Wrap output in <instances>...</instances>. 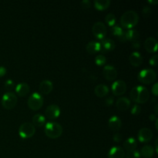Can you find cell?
<instances>
[{"instance_id": "cell-1", "label": "cell", "mask_w": 158, "mask_h": 158, "mask_svg": "<svg viewBox=\"0 0 158 158\" xmlns=\"http://www.w3.org/2000/svg\"><path fill=\"white\" fill-rule=\"evenodd\" d=\"M130 97L133 101L137 104H143L145 103L150 98V94L148 89L143 86H137L132 88Z\"/></svg>"}, {"instance_id": "cell-2", "label": "cell", "mask_w": 158, "mask_h": 158, "mask_svg": "<svg viewBox=\"0 0 158 158\" xmlns=\"http://www.w3.org/2000/svg\"><path fill=\"white\" fill-rule=\"evenodd\" d=\"M138 14L134 10L127 11L120 17V24L126 29H131L134 27L138 23Z\"/></svg>"}, {"instance_id": "cell-3", "label": "cell", "mask_w": 158, "mask_h": 158, "mask_svg": "<svg viewBox=\"0 0 158 158\" xmlns=\"http://www.w3.org/2000/svg\"><path fill=\"white\" fill-rule=\"evenodd\" d=\"M45 134L51 139H56L63 134V127L56 122H49L45 126Z\"/></svg>"}, {"instance_id": "cell-4", "label": "cell", "mask_w": 158, "mask_h": 158, "mask_svg": "<svg viewBox=\"0 0 158 158\" xmlns=\"http://www.w3.org/2000/svg\"><path fill=\"white\" fill-rule=\"evenodd\" d=\"M157 79V73L152 69H142L138 73V80L143 84H151Z\"/></svg>"}, {"instance_id": "cell-5", "label": "cell", "mask_w": 158, "mask_h": 158, "mask_svg": "<svg viewBox=\"0 0 158 158\" xmlns=\"http://www.w3.org/2000/svg\"><path fill=\"white\" fill-rule=\"evenodd\" d=\"M28 106L32 110H38L43 105V97L39 93L31 94L28 100Z\"/></svg>"}, {"instance_id": "cell-6", "label": "cell", "mask_w": 158, "mask_h": 158, "mask_svg": "<svg viewBox=\"0 0 158 158\" xmlns=\"http://www.w3.org/2000/svg\"><path fill=\"white\" fill-rule=\"evenodd\" d=\"M17 103V97L14 93L7 92L2 96V105L6 110H11L15 106Z\"/></svg>"}, {"instance_id": "cell-7", "label": "cell", "mask_w": 158, "mask_h": 158, "mask_svg": "<svg viewBox=\"0 0 158 158\" xmlns=\"http://www.w3.org/2000/svg\"><path fill=\"white\" fill-rule=\"evenodd\" d=\"M35 129L33 124L31 123H23L19 128V134L22 138L28 139L32 137L35 134Z\"/></svg>"}, {"instance_id": "cell-8", "label": "cell", "mask_w": 158, "mask_h": 158, "mask_svg": "<svg viewBox=\"0 0 158 158\" xmlns=\"http://www.w3.org/2000/svg\"><path fill=\"white\" fill-rule=\"evenodd\" d=\"M92 32L94 36L98 40H103L107 33V29L104 23L101 22H97L92 27Z\"/></svg>"}, {"instance_id": "cell-9", "label": "cell", "mask_w": 158, "mask_h": 158, "mask_svg": "<svg viewBox=\"0 0 158 158\" xmlns=\"http://www.w3.org/2000/svg\"><path fill=\"white\" fill-rule=\"evenodd\" d=\"M112 92L115 96H121L127 91V84L123 80H117L112 84Z\"/></svg>"}, {"instance_id": "cell-10", "label": "cell", "mask_w": 158, "mask_h": 158, "mask_svg": "<svg viewBox=\"0 0 158 158\" xmlns=\"http://www.w3.org/2000/svg\"><path fill=\"white\" fill-rule=\"evenodd\" d=\"M46 117L49 120H55L60 115V108L57 105L52 104L47 106L46 109Z\"/></svg>"}, {"instance_id": "cell-11", "label": "cell", "mask_w": 158, "mask_h": 158, "mask_svg": "<svg viewBox=\"0 0 158 158\" xmlns=\"http://www.w3.org/2000/svg\"><path fill=\"white\" fill-rule=\"evenodd\" d=\"M153 135L154 134L151 129L146 127L142 128L138 132V140L141 143H148L152 140Z\"/></svg>"}, {"instance_id": "cell-12", "label": "cell", "mask_w": 158, "mask_h": 158, "mask_svg": "<svg viewBox=\"0 0 158 158\" xmlns=\"http://www.w3.org/2000/svg\"><path fill=\"white\" fill-rule=\"evenodd\" d=\"M103 75L106 80L111 81L117 78V71L114 66H111V65H106L103 69Z\"/></svg>"}, {"instance_id": "cell-13", "label": "cell", "mask_w": 158, "mask_h": 158, "mask_svg": "<svg viewBox=\"0 0 158 158\" xmlns=\"http://www.w3.org/2000/svg\"><path fill=\"white\" fill-rule=\"evenodd\" d=\"M144 47L148 52H155L157 51V41L154 37H148L144 42Z\"/></svg>"}, {"instance_id": "cell-14", "label": "cell", "mask_w": 158, "mask_h": 158, "mask_svg": "<svg viewBox=\"0 0 158 158\" xmlns=\"http://www.w3.org/2000/svg\"><path fill=\"white\" fill-rule=\"evenodd\" d=\"M109 128L113 131H118L122 127V121L117 116H113L108 120Z\"/></svg>"}, {"instance_id": "cell-15", "label": "cell", "mask_w": 158, "mask_h": 158, "mask_svg": "<svg viewBox=\"0 0 158 158\" xmlns=\"http://www.w3.org/2000/svg\"><path fill=\"white\" fill-rule=\"evenodd\" d=\"M100 43V51H103V52H108V51H112L115 49L116 45L114 40L110 39H103Z\"/></svg>"}, {"instance_id": "cell-16", "label": "cell", "mask_w": 158, "mask_h": 158, "mask_svg": "<svg viewBox=\"0 0 158 158\" xmlns=\"http://www.w3.org/2000/svg\"><path fill=\"white\" fill-rule=\"evenodd\" d=\"M143 57L138 52H133L129 56V61L134 67H138L143 63Z\"/></svg>"}, {"instance_id": "cell-17", "label": "cell", "mask_w": 158, "mask_h": 158, "mask_svg": "<svg viewBox=\"0 0 158 158\" xmlns=\"http://www.w3.org/2000/svg\"><path fill=\"white\" fill-rule=\"evenodd\" d=\"M116 106L120 111H125L131 106V100L127 97H120L116 101Z\"/></svg>"}, {"instance_id": "cell-18", "label": "cell", "mask_w": 158, "mask_h": 158, "mask_svg": "<svg viewBox=\"0 0 158 158\" xmlns=\"http://www.w3.org/2000/svg\"><path fill=\"white\" fill-rule=\"evenodd\" d=\"M125 152L120 147H113L108 152V158H124Z\"/></svg>"}, {"instance_id": "cell-19", "label": "cell", "mask_w": 158, "mask_h": 158, "mask_svg": "<svg viewBox=\"0 0 158 158\" xmlns=\"http://www.w3.org/2000/svg\"><path fill=\"white\" fill-rule=\"evenodd\" d=\"M53 89V84L49 80H45L40 83V91L43 94H49Z\"/></svg>"}, {"instance_id": "cell-20", "label": "cell", "mask_w": 158, "mask_h": 158, "mask_svg": "<svg viewBox=\"0 0 158 158\" xmlns=\"http://www.w3.org/2000/svg\"><path fill=\"white\" fill-rule=\"evenodd\" d=\"M15 92L19 97H26L29 92V86L26 83H20L15 87Z\"/></svg>"}, {"instance_id": "cell-21", "label": "cell", "mask_w": 158, "mask_h": 158, "mask_svg": "<svg viewBox=\"0 0 158 158\" xmlns=\"http://www.w3.org/2000/svg\"><path fill=\"white\" fill-rule=\"evenodd\" d=\"M86 52L89 54H95L100 51V43L99 42L91 41L87 43L86 46Z\"/></svg>"}, {"instance_id": "cell-22", "label": "cell", "mask_w": 158, "mask_h": 158, "mask_svg": "<svg viewBox=\"0 0 158 158\" xmlns=\"http://www.w3.org/2000/svg\"><path fill=\"white\" fill-rule=\"evenodd\" d=\"M94 93L98 97H104L109 93V88L105 84H99L94 89Z\"/></svg>"}, {"instance_id": "cell-23", "label": "cell", "mask_w": 158, "mask_h": 158, "mask_svg": "<svg viewBox=\"0 0 158 158\" xmlns=\"http://www.w3.org/2000/svg\"><path fill=\"white\" fill-rule=\"evenodd\" d=\"M154 153H155V151H154V148L152 146L146 145V146L142 148L140 154V156H142V157L144 158H151L154 157Z\"/></svg>"}, {"instance_id": "cell-24", "label": "cell", "mask_w": 158, "mask_h": 158, "mask_svg": "<svg viewBox=\"0 0 158 158\" xmlns=\"http://www.w3.org/2000/svg\"><path fill=\"white\" fill-rule=\"evenodd\" d=\"M137 147V142L135 138H133V137H130L127 140H125V142L123 143V148H125L127 152L129 151H132L136 150Z\"/></svg>"}, {"instance_id": "cell-25", "label": "cell", "mask_w": 158, "mask_h": 158, "mask_svg": "<svg viewBox=\"0 0 158 158\" xmlns=\"http://www.w3.org/2000/svg\"><path fill=\"white\" fill-rule=\"evenodd\" d=\"M45 123H46V118L42 114H37L32 117V124L34 127L35 126L37 127H41Z\"/></svg>"}, {"instance_id": "cell-26", "label": "cell", "mask_w": 158, "mask_h": 158, "mask_svg": "<svg viewBox=\"0 0 158 158\" xmlns=\"http://www.w3.org/2000/svg\"><path fill=\"white\" fill-rule=\"evenodd\" d=\"M110 0H95L94 1V7L98 10H105L110 7Z\"/></svg>"}, {"instance_id": "cell-27", "label": "cell", "mask_w": 158, "mask_h": 158, "mask_svg": "<svg viewBox=\"0 0 158 158\" xmlns=\"http://www.w3.org/2000/svg\"><path fill=\"white\" fill-rule=\"evenodd\" d=\"M125 32H126V36L127 41H136V40H138L139 37H140V33L136 29H131L129 30L125 31Z\"/></svg>"}, {"instance_id": "cell-28", "label": "cell", "mask_w": 158, "mask_h": 158, "mask_svg": "<svg viewBox=\"0 0 158 158\" xmlns=\"http://www.w3.org/2000/svg\"><path fill=\"white\" fill-rule=\"evenodd\" d=\"M110 31H111V33H112V35L117 36V39H118L119 37H120V35L123 33V32H124V30H123V29L121 27V26H117V25L112 26Z\"/></svg>"}, {"instance_id": "cell-29", "label": "cell", "mask_w": 158, "mask_h": 158, "mask_svg": "<svg viewBox=\"0 0 158 158\" xmlns=\"http://www.w3.org/2000/svg\"><path fill=\"white\" fill-rule=\"evenodd\" d=\"M105 22L109 26H114L116 24V16L113 13H108L105 17Z\"/></svg>"}, {"instance_id": "cell-30", "label": "cell", "mask_w": 158, "mask_h": 158, "mask_svg": "<svg viewBox=\"0 0 158 158\" xmlns=\"http://www.w3.org/2000/svg\"><path fill=\"white\" fill-rule=\"evenodd\" d=\"M106 58L103 55L100 54V55H98L96 56L95 58V63L97 65V66H103L106 63Z\"/></svg>"}, {"instance_id": "cell-31", "label": "cell", "mask_w": 158, "mask_h": 158, "mask_svg": "<svg viewBox=\"0 0 158 158\" xmlns=\"http://www.w3.org/2000/svg\"><path fill=\"white\" fill-rule=\"evenodd\" d=\"M14 86H15V83L12 80H7L5 83V89L8 92H11L14 89Z\"/></svg>"}, {"instance_id": "cell-32", "label": "cell", "mask_w": 158, "mask_h": 158, "mask_svg": "<svg viewBox=\"0 0 158 158\" xmlns=\"http://www.w3.org/2000/svg\"><path fill=\"white\" fill-rule=\"evenodd\" d=\"M140 154L138 151L137 150H134V151H129L127 152L126 155V158H140Z\"/></svg>"}, {"instance_id": "cell-33", "label": "cell", "mask_w": 158, "mask_h": 158, "mask_svg": "<svg viewBox=\"0 0 158 158\" xmlns=\"http://www.w3.org/2000/svg\"><path fill=\"white\" fill-rule=\"evenodd\" d=\"M141 112V107L139 104H135L132 106V109H131V114H134V115H138L139 114H140Z\"/></svg>"}, {"instance_id": "cell-34", "label": "cell", "mask_w": 158, "mask_h": 158, "mask_svg": "<svg viewBox=\"0 0 158 158\" xmlns=\"http://www.w3.org/2000/svg\"><path fill=\"white\" fill-rule=\"evenodd\" d=\"M152 11H151V9L149 7V6H144L142 9V14L143 15V16L148 17L151 14Z\"/></svg>"}, {"instance_id": "cell-35", "label": "cell", "mask_w": 158, "mask_h": 158, "mask_svg": "<svg viewBox=\"0 0 158 158\" xmlns=\"http://www.w3.org/2000/svg\"><path fill=\"white\" fill-rule=\"evenodd\" d=\"M114 102V97H113L112 96H109V97H106V98L104 100V104L106 105V106H112Z\"/></svg>"}, {"instance_id": "cell-36", "label": "cell", "mask_w": 158, "mask_h": 158, "mask_svg": "<svg viewBox=\"0 0 158 158\" xmlns=\"http://www.w3.org/2000/svg\"><path fill=\"white\" fill-rule=\"evenodd\" d=\"M113 140L116 142V143H120L122 140H123V137H122L121 134H119V133H117V134H114V136H113Z\"/></svg>"}, {"instance_id": "cell-37", "label": "cell", "mask_w": 158, "mask_h": 158, "mask_svg": "<svg viewBox=\"0 0 158 158\" xmlns=\"http://www.w3.org/2000/svg\"><path fill=\"white\" fill-rule=\"evenodd\" d=\"M157 59H158V56L157 55H154L152 57H151V59H150V64L151 65V66H157Z\"/></svg>"}, {"instance_id": "cell-38", "label": "cell", "mask_w": 158, "mask_h": 158, "mask_svg": "<svg viewBox=\"0 0 158 158\" xmlns=\"http://www.w3.org/2000/svg\"><path fill=\"white\" fill-rule=\"evenodd\" d=\"M91 6V2L89 0H83L81 2V6L83 9H89Z\"/></svg>"}, {"instance_id": "cell-39", "label": "cell", "mask_w": 158, "mask_h": 158, "mask_svg": "<svg viewBox=\"0 0 158 158\" xmlns=\"http://www.w3.org/2000/svg\"><path fill=\"white\" fill-rule=\"evenodd\" d=\"M151 91H152V94H154V96H157L158 95V83H155L152 86V89H151Z\"/></svg>"}, {"instance_id": "cell-40", "label": "cell", "mask_w": 158, "mask_h": 158, "mask_svg": "<svg viewBox=\"0 0 158 158\" xmlns=\"http://www.w3.org/2000/svg\"><path fill=\"white\" fill-rule=\"evenodd\" d=\"M132 47L134 48V49H137L139 48H140V41L139 40H136V41L132 42Z\"/></svg>"}, {"instance_id": "cell-41", "label": "cell", "mask_w": 158, "mask_h": 158, "mask_svg": "<svg viewBox=\"0 0 158 158\" xmlns=\"http://www.w3.org/2000/svg\"><path fill=\"white\" fill-rule=\"evenodd\" d=\"M6 74V69L4 66H0V77H4Z\"/></svg>"}, {"instance_id": "cell-42", "label": "cell", "mask_w": 158, "mask_h": 158, "mask_svg": "<svg viewBox=\"0 0 158 158\" xmlns=\"http://www.w3.org/2000/svg\"><path fill=\"white\" fill-rule=\"evenodd\" d=\"M156 119H157V117H156L155 114H151V115H150V120H151V121L156 120Z\"/></svg>"}, {"instance_id": "cell-43", "label": "cell", "mask_w": 158, "mask_h": 158, "mask_svg": "<svg viewBox=\"0 0 158 158\" xmlns=\"http://www.w3.org/2000/svg\"><path fill=\"white\" fill-rule=\"evenodd\" d=\"M148 2L151 3V4H152V5H156L158 3V1L157 0H149V1H148Z\"/></svg>"}, {"instance_id": "cell-44", "label": "cell", "mask_w": 158, "mask_h": 158, "mask_svg": "<svg viewBox=\"0 0 158 158\" xmlns=\"http://www.w3.org/2000/svg\"><path fill=\"white\" fill-rule=\"evenodd\" d=\"M155 127H156V129H158V119H156V122H155Z\"/></svg>"}, {"instance_id": "cell-45", "label": "cell", "mask_w": 158, "mask_h": 158, "mask_svg": "<svg viewBox=\"0 0 158 158\" xmlns=\"http://www.w3.org/2000/svg\"><path fill=\"white\" fill-rule=\"evenodd\" d=\"M157 107H158V106H157V105H156V106H155V107H154V111H155V114H158Z\"/></svg>"}]
</instances>
